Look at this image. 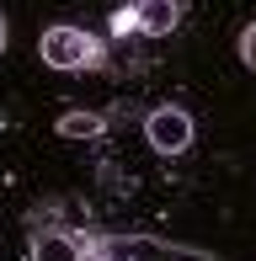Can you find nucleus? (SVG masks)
<instances>
[{
  "mask_svg": "<svg viewBox=\"0 0 256 261\" xmlns=\"http://www.w3.org/2000/svg\"><path fill=\"white\" fill-rule=\"evenodd\" d=\"M134 16H139V32H144V38H171V32L182 27V0H139Z\"/></svg>",
  "mask_w": 256,
  "mask_h": 261,
  "instance_id": "3",
  "label": "nucleus"
},
{
  "mask_svg": "<svg viewBox=\"0 0 256 261\" xmlns=\"http://www.w3.org/2000/svg\"><path fill=\"white\" fill-rule=\"evenodd\" d=\"M112 32H118V38L139 32V16H134V6H118V11H112Z\"/></svg>",
  "mask_w": 256,
  "mask_h": 261,
  "instance_id": "7",
  "label": "nucleus"
},
{
  "mask_svg": "<svg viewBox=\"0 0 256 261\" xmlns=\"http://www.w3.org/2000/svg\"><path fill=\"white\" fill-rule=\"evenodd\" d=\"M38 54L48 69H101L107 54H101V38H91L86 27H43Z\"/></svg>",
  "mask_w": 256,
  "mask_h": 261,
  "instance_id": "1",
  "label": "nucleus"
},
{
  "mask_svg": "<svg viewBox=\"0 0 256 261\" xmlns=\"http://www.w3.org/2000/svg\"><path fill=\"white\" fill-rule=\"evenodd\" d=\"M101 134H107V117L101 112H86V107L59 112V139H101Z\"/></svg>",
  "mask_w": 256,
  "mask_h": 261,
  "instance_id": "5",
  "label": "nucleus"
},
{
  "mask_svg": "<svg viewBox=\"0 0 256 261\" xmlns=\"http://www.w3.org/2000/svg\"><path fill=\"white\" fill-rule=\"evenodd\" d=\"M6 43H11V27H6V16H0V54H6Z\"/></svg>",
  "mask_w": 256,
  "mask_h": 261,
  "instance_id": "8",
  "label": "nucleus"
},
{
  "mask_svg": "<svg viewBox=\"0 0 256 261\" xmlns=\"http://www.w3.org/2000/svg\"><path fill=\"white\" fill-rule=\"evenodd\" d=\"M235 48H240V64L256 69V21H251V27H240V43H235Z\"/></svg>",
  "mask_w": 256,
  "mask_h": 261,
  "instance_id": "6",
  "label": "nucleus"
},
{
  "mask_svg": "<svg viewBox=\"0 0 256 261\" xmlns=\"http://www.w3.org/2000/svg\"><path fill=\"white\" fill-rule=\"evenodd\" d=\"M144 139L155 155H182V149H192V117L182 107H155V112H144Z\"/></svg>",
  "mask_w": 256,
  "mask_h": 261,
  "instance_id": "2",
  "label": "nucleus"
},
{
  "mask_svg": "<svg viewBox=\"0 0 256 261\" xmlns=\"http://www.w3.org/2000/svg\"><path fill=\"white\" fill-rule=\"evenodd\" d=\"M32 261H86V251H80V234L38 229V234H32Z\"/></svg>",
  "mask_w": 256,
  "mask_h": 261,
  "instance_id": "4",
  "label": "nucleus"
}]
</instances>
